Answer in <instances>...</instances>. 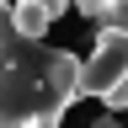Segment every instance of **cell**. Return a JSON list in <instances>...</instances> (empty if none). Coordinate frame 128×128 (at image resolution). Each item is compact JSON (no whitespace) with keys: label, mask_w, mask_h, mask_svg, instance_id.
Instances as JSON below:
<instances>
[{"label":"cell","mask_w":128,"mask_h":128,"mask_svg":"<svg viewBox=\"0 0 128 128\" xmlns=\"http://www.w3.org/2000/svg\"><path fill=\"white\" fill-rule=\"evenodd\" d=\"M80 64L70 48L27 38L16 6L0 0V128H59L80 102Z\"/></svg>","instance_id":"6da1fadb"},{"label":"cell","mask_w":128,"mask_h":128,"mask_svg":"<svg viewBox=\"0 0 128 128\" xmlns=\"http://www.w3.org/2000/svg\"><path fill=\"white\" fill-rule=\"evenodd\" d=\"M118 86H128V32L102 27V32H96L91 59L80 64V96H96V102H107Z\"/></svg>","instance_id":"7a4b0ae2"},{"label":"cell","mask_w":128,"mask_h":128,"mask_svg":"<svg viewBox=\"0 0 128 128\" xmlns=\"http://www.w3.org/2000/svg\"><path fill=\"white\" fill-rule=\"evenodd\" d=\"M75 11L86 16L96 32H102V27H112V32H128V0H75Z\"/></svg>","instance_id":"3957f363"},{"label":"cell","mask_w":128,"mask_h":128,"mask_svg":"<svg viewBox=\"0 0 128 128\" xmlns=\"http://www.w3.org/2000/svg\"><path fill=\"white\" fill-rule=\"evenodd\" d=\"M16 6V27L27 32V38H43L48 22H54V11H48V0H11Z\"/></svg>","instance_id":"277c9868"},{"label":"cell","mask_w":128,"mask_h":128,"mask_svg":"<svg viewBox=\"0 0 128 128\" xmlns=\"http://www.w3.org/2000/svg\"><path fill=\"white\" fill-rule=\"evenodd\" d=\"M91 128H123V123H118V112H107V118H96Z\"/></svg>","instance_id":"5b68a950"}]
</instances>
